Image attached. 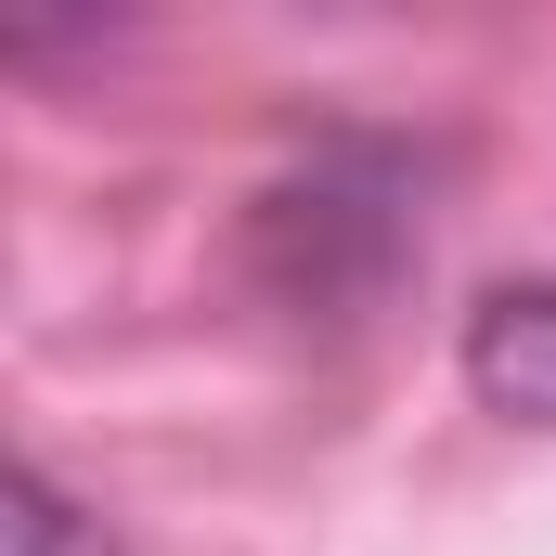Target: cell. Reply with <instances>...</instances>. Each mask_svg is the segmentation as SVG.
Instances as JSON below:
<instances>
[{
  "mask_svg": "<svg viewBox=\"0 0 556 556\" xmlns=\"http://www.w3.org/2000/svg\"><path fill=\"white\" fill-rule=\"evenodd\" d=\"M0 505H13V518H0V544H13V556H117V544H104V518H91V505H65L39 466H13V492H0Z\"/></svg>",
  "mask_w": 556,
  "mask_h": 556,
  "instance_id": "2",
  "label": "cell"
},
{
  "mask_svg": "<svg viewBox=\"0 0 556 556\" xmlns=\"http://www.w3.org/2000/svg\"><path fill=\"white\" fill-rule=\"evenodd\" d=\"M453 363H466L479 415L556 440V285H492V298L466 311V350H453Z\"/></svg>",
  "mask_w": 556,
  "mask_h": 556,
  "instance_id": "1",
  "label": "cell"
}]
</instances>
